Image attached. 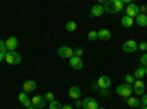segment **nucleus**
<instances>
[{"instance_id":"12","label":"nucleus","mask_w":147,"mask_h":109,"mask_svg":"<svg viewBox=\"0 0 147 109\" xmlns=\"http://www.w3.org/2000/svg\"><path fill=\"white\" fill-rule=\"evenodd\" d=\"M6 47L9 52H15V49L18 47V39L16 37H9L6 40Z\"/></svg>"},{"instance_id":"16","label":"nucleus","mask_w":147,"mask_h":109,"mask_svg":"<svg viewBox=\"0 0 147 109\" xmlns=\"http://www.w3.org/2000/svg\"><path fill=\"white\" fill-rule=\"evenodd\" d=\"M105 12H109V14H116V10H115V3H113V0H107V2L105 3Z\"/></svg>"},{"instance_id":"20","label":"nucleus","mask_w":147,"mask_h":109,"mask_svg":"<svg viewBox=\"0 0 147 109\" xmlns=\"http://www.w3.org/2000/svg\"><path fill=\"white\" fill-rule=\"evenodd\" d=\"M127 103L131 106V108H138L140 106V100L137 97H128L127 99Z\"/></svg>"},{"instance_id":"31","label":"nucleus","mask_w":147,"mask_h":109,"mask_svg":"<svg viewBox=\"0 0 147 109\" xmlns=\"http://www.w3.org/2000/svg\"><path fill=\"white\" fill-rule=\"evenodd\" d=\"M138 49L143 50V52H146L147 50V41H143L141 44H138Z\"/></svg>"},{"instance_id":"39","label":"nucleus","mask_w":147,"mask_h":109,"mask_svg":"<svg viewBox=\"0 0 147 109\" xmlns=\"http://www.w3.org/2000/svg\"><path fill=\"white\" fill-rule=\"evenodd\" d=\"M140 108H141V109H147V106H140Z\"/></svg>"},{"instance_id":"10","label":"nucleus","mask_w":147,"mask_h":109,"mask_svg":"<svg viewBox=\"0 0 147 109\" xmlns=\"http://www.w3.org/2000/svg\"><path fill=\"white\" fill-rule=\"evenodd\" d=\"M97 87H99L100 90H105V89H109L110 87V78L107 75H102L99 78V81H97Z\"/></svg>"},{"instance_id":"34","label":"nucleus","mask_w":147,"mask_h":109,"mask_svg":"<svg viewBox=\"0 0 147 109\" xmlns=\"http://www.w3.org/2000/svg\"><path fill=\"white\" fill-rule=\"evenodd\" d=\"M141 103H143V106H147V94H143V97H141Z\"/></svg>"},{"instance_id":"30","label":"nucleus","mask_w":147,"mask_h":109,"mask_svg":"<svg viewBox=\"0 0 147 109\" xmlns=\"http://www.w3.org/2000/svg\"><path fill=\"white\" fill-rule=\"evenodd\" d=\"M99 37H97V31H90L88 32V40H91V41H94V40H97Z\"/></svg>"},{"instance_id":"32","label":"nucleus","mask_w":147,"mask_h":109,"mask_svg":"<svg viewBox=\"0 0 147 109\" xmlns=\"http://www.w3.org/2000/svg\"><path fill=\"white\" fill-rule=\"evenodd\" d=\"M100 94L103 97H107V96H110V91H109V89H105V90H100Z\"/></svg>"},{"instance_id":"17","label":"nucleus","mask_w":147,"mask_h":109,"mask_svg":"<svg viewBox=\"0 0 147 109\" xmlns=\"http://www.w3.org/2000/svg\"><path fill=\"white\" fill-rule=\"evenodd\" d=\"M121 24H122V27H125V28H131L136 22H134V19H132V18H129V16H127V15H125L124 18L121 19Z\"/></svg>"},{"instance_id":"7","label":"nucleus","mask_w":147,"mask_h":109,"mask_svg":"<svg viewBox=\"0 0 147 109\" xmlns=\"http://www.w3.org/2000/svg\"><path fill=\"white\" fill-rule=\"evenodd\" d=\"M31 100H32V106H34L35 109H41V108L46 106V99H44V96L37 94V96H34Z\"/></svg>"},{"instance_id":"2","label":"nucleus","mask_w":147,"mask_h":109,"mask_svg":"<svg viewBox=\"0 0 147 109\" xmlns=\"http://www.w3.org/2000/svg\"><path fill=\"white\" fill-rule=\"evenodd\" d=\"M21 60H22V58L16 52H7L5 55V62H7L9 65H19Z\"/></svg>"},{"instance_id":"8","label":"nucleus","mask_w":147,"mask_h":109,"mask_svg":"<svg viewBox=\"0 0 147 109\" xmlns=\"http://www.w3.org/2000/svg\"><path fill=\"white\" fill-rule=\"evenodd\" d=\"M144 90H146V86H144V83L143 80H136V83L132 84V91L136 93V94H144Z\"/></svg>"},{"instance_id":"37","label":"nucleus","mask_w":147,"mask_h":109,"mask_svg":"<svg viewBox=\"0 0 147 109\" xmlns=\"http://www.w3.org/2000/svg\"><path fill=\"white\" fill-rule=\"evenodd\" d=\"M62 109H72V106H71V105H63Z\"/></svg>"},{"instance_id":"35","label":"nucleus","mask_w":147,"mask_h":109,"mask_svg":"<svg viewBox=\"0 0 147 109\" xmlns=\"http://www.w3.org/2000/svg\"><path fill=\"white\" fill-rule=\"evenodd\" d=\"M140 14H143V15L147 14V6H141V7H140Z\"/></svg>"},{"instance_id":"40","label":"nucleus","mask_w":147,"mask_h":109,"mask_svg":"<svg viewBox=\"0 0 147 109\" xmlns=\"http://www.w3.org/2000/svg\"><path fill=\"white\" fill-rule=\"evenodd\" d=\"M28 109H35V108H34V106H31V108H28Z\"/></svg>"},{"instance_id":"14","label":"nucleus","mask_w":147,"mask_h":109,"mask_svg":"<svg viewBox=\"0 0 147 109\" xmlns=\"http://www.w3.org/2000/svg\"><path fill=\"white\" fill-rule=\"evenodd\" d=\"M69 97L74 99V100H78V99L81 97V90H80V87L72 86V87L69 89Z\"/></svg>"},{"instance_id":"1","label":"nucleus","mask_w":147,"mask_h":109,"mask_svg":"<svg viewBox=\"0 0 147 109\" xmlns=\"http://www.w3.org/2000/svg\"><path fill=\"white\" fill-rule=\"evenodd\" d=\"M116 93L121 96V97H124V99H128L131 97V94H132V86H129V84H119V86L116 87Z\"/></svg>"},{"instance_id":"42","label":"nucleus","mask_w":147,"mask_h":109,"mask_svg":"<svg viewBox=\"0 0 147 109\" xmlns=\"http://www.w3.org/2000/svg\"><path fill=\"white\" fill-rule=\"evenodd\" d=\"M146 75H147V68H146Z\"/></svg>"},{"instance_id":"6","label":"nucleus","mask_w":147,"mask_h":109,"mask_svg":"<svg viewBox=\"0 0 147 109\" xmlns=\"http://www.w3.org/2000/svg\"><path fill=\"white\" fill-rule=\"evenodd\" d=\"M57 55L60 58H66V59H71L74 56V50L71 49V47L68 46H62V47H59L57 49Z\"/></svg>"},{"instance_id":"38","label":"nucleus","mask_w":147,"mask_h":109,"mask_svg":"<svg viewBox=\"0 0 147 109\" xmlns=\"http://www.w3.org/2000/svg\"><path fill=\"white\" fill-rule=\"evenodd\" d=\"M3 60H5V55L0 53V62H3Z\"/></svg>"},{"instance_id":"24","label":"nucleus","mask_w":147,"mask_h":109,"mask_svg":"<svg viewBox=\"0 0 147 109\" xmlns=\"http://www.w3.org/2000/svg\"><path fill=\"white\" fill-rule=\"evenodd\" d=\"M49 109H62V105H60L57 100H53V102H50V105H49Z\"/></svg>"},{"instance_id":"3","label":"nucleus","mask_w":147,"mask_h":109,"mask_svg":"<svg viewBox=\"0 0 147 109\" xmlns=\"http://www.w3.org/2000/svg\"><path fill=\"white\" fill-rule=\"evenodd\" d=\"M122 50H124L125 53H132V52L138 50V44L134 40H127L124 44H122Z\"/></svg>"},{"instance_id":"29","label":"nucleus","mask_w":147,"mask_h":109,"mask_svg":"<svg viewBox=\"0 0 147 109\" xmlns=\"http://www.w3.org/2000/svg\"><path fill=\"white\" fill-rule=\"evenodd\" d=\"M44 99H46V100H49V102H53V100H55V94H53L52 91H47V93H46V96H44Z\"/></svg>"},{"instance_id":"13","label":"nucleus","mask_w":147,"mask_h":109,"mask_svg":"<svg viewBox=\"0 0 147 109\" xmlns=\"http://www.w3.org/2000/svg\"><path fill=\"white\" fill-rule=\"evenodd\" d=\"M24 91L25 93H31V91H34L35 90V87H37V83L34 81V80H27L25 83H24Z\"/></svg>"},{"instance_id":"4","label":"nucleus","mask_w":147,"mask_h":109,"mask_svg":"<svg viewBox=\"0 0 147 109\" xmlns=\"http://www.w3.org/2000/svg\"><path fill=\"white\" fill-rule=\"evenodd\" d=\"M138 15H140V6L134 5V3H129L128 7H127V16L134 19V18H137Z\"/></svg>"},{"instance_id":"18","label":"nucleus","mask_w":147,"mask_h":109,"mask_svg":"<svg viewBox=\"0 0 147 109\" xmlns=\"http://www.w3.org/2000/svg\"><path fill=\"white\" fill-rule=\"evenodd\" d=\"M137 24V25H140V27H147V15H143V14H140L137 18H136V21H134Z\"/></svg>"},{"instance_id":"33","label":"nucleus","mask_w":147,"mask_h":109,"mask_svg":"<svg viewBox=\"0 0 147 109\" xmlns=\"http://www.w3.org/2000/svg\"><path fill=\"white\" fill-rule=\"evenodd\" d=\"M22 105H24V106H25V108L28 109V108H31V106H32V100H31V99H27V100L24 102Z\"/></svg>"},{"instance_id":"26","label":"nucleus","mask_w":147,"mask_h":109,"mask_svg":"<svg viewBox=\"0 0 147 109\" xmlns=\"http://www.w3.org/2000/svg\"><path fill=\"white\" fill-rule=\"evenodd\" d=\"M18 99H19V102H21V103H24V102H25V100L28 99V96H27V93H25V91H22V93H19V94H18Z\"/></svg>"},{"instance_id":"41","label":"nucleus","mask_w":147,"mask_h":109,"mask_svg":"<svg viewBox=\"0 0 147 109\" xmlns=\"http://www.w3.org/2000/svg\"><path fill=\"white\" fill-rule=\"evenodd\" d=\"M99 109H106V108H102V106H99Z\"/></svg>"},{"instance_id":"28","label":"nucleus","mask_w":147,"mask_h":109,"mask_svg":"<svg viewBox=\"0 0 147 109\" xmlns=\"http://www.w3.org/2000/svg\"><path fill=\"white\" fill-rule=\"evenodd\" d=\"M140 62H141L143 68H147V53H143V56L140 58Z\"/></svg>"},{"instance_id":"19","label":"nucleus","mask_w":147,"mask_h":109,"mask_svg":"<svg viewBox=\"0 0 147 109\" xmlns=\"http://www.w3.org/2000/svg\"><path fill=\"white\" fill-rule=\"evenodd\" d=\"M144 75H146V68H143V66L134 71V78L136 80H141V78H144Z\"/></svg>"},{"instance_id":"22","label":"nucleus","mask_w":147,"mask_h":109,"mask_svg":"<svg viewBox=\"0 0 147 109\" xmlns=\"http://www.w3.org/2000/svg\"><path fill=\"white\" fill-rule=\"evenodd\" d=\"M113 3H115V10H116V14L124 9V2H122V0H113Z\"/></svg>"},{"instance_id":"23","label":"nucleus","mask_w":147,"mask_h":109,"mask_svg":"<svg viewBox=\"0 0 147 109\" xmlns=\"http://www.w3.org/2000/svg\"><path fill=\"white\" fill-rule=\"evenodd\" d=\"M125 81H127V84L132 86V84L136 83V78H134V75H132V74H125Z\"/></svg>"},{"instance_id":"36","label":"nucleus","mask_w":147,"mask_h":109,"mask_svg":"<svg viewBox=\"0 0 147 109\" xmlns=\"http://www.w3.org/2000/svg\"><path fill=\"white\" fill-rule=\"evenodd\" d=\"M75 108H82V100H75Z\"/></svg>"},{"instance_id":"21","label":"nucleus","mask_w":147,"mask_h":109,"mask_svg":"<svg viewBox=\"0 0 147 109\" xmlns=\"http://www.w3.org/2000/svg\"><path fill=\"white\" fill-rule=\"evenodd\" d=\"M65 28H66V31H69V32H74V31L77 30V22H75V21H69V22H66Z\"/></svg>"},{"instance_id":"9","label":"nucleus","mask_w":147,"mask_h":109,"mask_svg":"<svg viewBox=\"0 0 147 109\" xmlns=\"http://www.w3.org/2000/svg\"><path fill=\"white\" fill-rule=\"evenodd\" d=\"M103 14H105V7H103L102 5H94V6L91 7L90 16H91V18H100Z\"/></svg>"},{"instance_id":"25","label":"nucleus","mask_w":147,"mask_h":109,"mask_svg":"<svg viewBox=\"0 0 147 109\" xmlns=\"http://www.w3.org/2000/svg\"><path fill=\"white\" fill-rule=\"evenodd\" d=\"M9 50H7V47H6V41H3V40H0V53H3V55H6Z\"/></svg>"},{"instance_id":"27","label":"nucleus","mask_w":147,"mask_h":109,"mask_svg":"<svg viewBox=\"0 0 147 109\" xmlns=\"http://www.w3.org/2000/svg\"><path fill=\"white\" fill-rule=\"evenodd\" d=\"M82 53H84V50L81 49V47H75V49H74V56L81 58V56H82Z\"/></svg>"},{"instance_id":"15","label":"nucleus","mask_w":147,"mask_h":109,"mask_svg":"<svg viewBox=\"0 0 147 109\" xmlns=\"http://www.w3.org/2000/svg\"><path fill=\"white\" fill-rule=\"evenodd\" d=\"M97 37H99L100 40H103V41H107V40H110V31L103 28L100 31H97Z\"/></svg>"},{"instance_id":"11","label":"nucleus","mask_w":147,"mask_h":109,"mask_svg":"<svg viewBox=\"0 0 147 109\" xmlns=\"http://www.w3.org/2000/svg\"><path fill=\"white\" fill-rule=\"evenodd\" d=\"M69 65L74 69H82V59L81 58H77V56H72L69 59Z\"/></svg>"},{"instance_id":"5","label":"nucleus","mask_w":147,"mask_h":109,"mask_svg":"<svg viewBox=\"0 0 147 109\" xmlns=\"http://www.w3.org/2000/svg\"><path fill=\"white\" fill-rule=\"evenodd\" d=\"M82 108L84 109H99V103L94 97H85L82 100Z\"/></svg>"}]
</instances>
